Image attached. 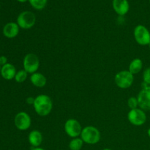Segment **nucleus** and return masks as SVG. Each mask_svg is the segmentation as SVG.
<instances>
[{
    "label": "nucleus",
    "mask_w": 150,
    "mask_h": 150,
    "mask_svg": "<svg viewBox=\"0 0 150 150\" xmlns=\"http://www.w3.org/2000/svg\"><path fill=\"white\" fill-rule=\"evenodd\" d=\"M33 107L38 115L40 117H46L52 111V100L46 95H40L35 98Z\"/></svg>",
    "instance_id": "f257e3e1"
},
{
    "label": "nucleus",
    "mask_w": 150,
    "mask_h": 150,
    "mask_svg": "<svg viewBox=\"0 0 150 150\" xmlns=\"http://www.w3.org/2000/svg\"><path fill=\"white\" fill-rule=\"evenodd\" d=\"M81 139L87 144H96L100 140V133L94 126H86L82 129Z\"/></svg>",
    "instance_id": "f03ea898"
},
{
    "label": "nucleus",
    "mask_w": 150,
    "mask_h": 150,
    "mask_svg": "<svg viewBox=\"0 0 150 150\" xmlns=\"http://www.w3.org/2000/svg\"><path fill=\"white\" fill-rule=\"evenodd\" d=\"M18 25L23 29H29L35 26L36 23V16L35 13L31 11H23L17 18Z\"/></svg>",
    "instance_id": "7ed1b4c3"
},
{
    "label": "nucleus",
    "mask_w": 150,
    "mask_h": 150,
    "mask_svg": "<svg viewBox=\"0 0 150 150\" xmlns=\"http://www.w3.org/2000/svg\"><path fill=\"white\" fill-rule=\"evenodd\" d=\"M134 81V76L129 70H122L117 73L114 81L120 89H125L132 86Z\"/></svg>",
    "instance_id": "20e7f679"
},
{
    "label": "nucleus",
    "mask_w": 150,
    "mask_h": 150,
    "mask_svg": "<svg viewBox=\"0 0 150 150\" xmlns=\"http://www.w3.org/2000/svg\"><path fill=\"white\" fill-rule=\"evenodd\" d=\"M23 70L28 73H37L40 67V59L38 56L32 53L27 54L23 58Z\"/></svg>",
    "instance_id": "39448f33"
},
{
    "label": "nucleus",
    "mask_w": 150,
    "mask_h": 150,
    "mask_svg": "<svg viewBox=\"0 0 150 150\" xmlns=\"http://www.w3.org/2000/svg\"><path fill=\"white\" fill-rule=\"evenodd\" d=\"M134 38L138 44L141 45H147L150 42V32L144 25H138L133 32Z\"/></svg>",
    "instance_id": "423d86ee"
},
{
    "label": "nucleus",
    "mask_w": 150,
    "mask_h": 150,
    "mask_svg": "<svg viewBox=\"0 0 150 150\" xmlns=\"http://www.w3.org/2000/svg\"><path fill=\"white\" fill-rule=\"evenodd\" d=\"M128 121L135 126L143 125L146 121V115L144 111L141 108L130 109L127 114Z\"/></svg>",
    "instance_id": "0eeeda50"
},
{
    "label": "nucleus",
    "mask_w": 150,
    "mask_h": 150,
    "mask_svg": "<svg viewBox=\"0 0 150 150\" xmlns=\"http://www.w3.org/2000/svg\"><path fill=\"white\" fill-rule=\"evenodd\" d=\"M81 125L80 124L78 120L75 119H70L66 121L64 124V130L67 135L70 137L73 138H78L79 136H81V133L82 131Z\"/></svg>",
    "instance_id": "6e6552de"
},
{
    "label": "nucleus",
    "mask_w": 150,
    "mask_h": 150,
    "mask_svg": "<svg viewBox=\"0 0 150 150\" xmlns=\"http://www.w3.org/2000/svg\"><path fill=\"white\" fill-rule=\"evenodd\" d=\"M14 124L16 128L18 129L19 130L24 131L30 127L32 120H31L30 116L27 113L21 111V112L18 113L15 117Z\"/></svg>",
    "instance_id": "1a4fd4ad"
},
{
    "label": "nucleus",
    "mask_w": 150,
    "mask_h": 150,
    "mask_svg": "<svg viewBox=\"0 0 150 150\" xmlns=\"http://www.w3.org/2000/svg\"><path fill=\"white\" fill-rule=\"evenodd\" d=\"M139 106L143 111H150V86L143 87L137 97Z\"/></svg>",
    "instance_id": "9d476101"
},
{
    "label": "nucleus",
    "mask_w": 150,
    "mask_h": 150,
    "mask_svg": "<svg viewBox=\"0 0 150 150\" xmlns=\"http://www.w3.org/2000/svg\"><path fill=\"white\" fill-rule=\"evenodd\" d=\"M112 6L115 13L121 16L127 14L130 10L128 0H113Z\"/></svg>",
    "instance_id": "9b49d317"
},
{
    "label": "nucleus",
    "mask_w": 150,
    "mask_h": 150,
    "mask_svg": "<svg viewBox=\"0 0 150 150\" xmlns=\"http://www.w3.org/2000/svg\"><path fill=\"white\" fill-rule=\"evenodd\" d=\"M20 27L17 23L9 22L3 27V35L7 38H14L18 35Z\"/></svg>",
    "instance_id": "f8f14e48"
},
{
    "label": "nucleus",
    "mask_w": 150,
    "mask_h": 150,
    "mask_svg": "<svg viewBox=\"0 0 150 150\" xmlns=\"http://www.w3.org/2000/svg\"><path fill=\"white\" fill-rule=\"evenodd\" d=\"M16 73L17 72H16L15 66L10 63H7L4 65L1 66V72H0L1 77L5 80H12V79H15Z\"/></svg>",
    "instance_id": "ddd939ff"
},
{
    "label": "nucleus",
    "mask_w": 150,
    "mask_h": 150,
    "mask_svg": "<svg viewBox=\"0 0 150 150\" xmlns=\"http://www.w3.org/2000/svg\"><path fill=\"white\" fill-rule=\"evenodd\" d=\"M28 140L33 147H39L42 142V133L38 130H32L29 133Z\"/></svg>",
    "instance_id": "4468645a"
},
{
    "label": "nucleus",
    "mask_w": 150,
    "mask_h": 150,
    "mask_svg": "<svg viewBox=\"0 0 150 150\" xmlns=\"http://www.w3.org/2000/svg\"><path fill=\"white\" fill-rule=\"evenodd\" d=\"M30 81L36 87L42 88L46 85L47 79L43 74L40 73H35L30 76Z\"/></svg>",
    "instance_id": "2eb2a0df"
},
{
    "label": "nucleus",
    "mask_w": 150,
    "mask_h": 150,
    "mask_svg": "<svg viewBox=\"0 0 150 150\" xmlns=\"http://www.w3.org/2000/svg\"><path fill=\"white\" fill-rule=\"evenodd\" d=\"M143 68V62L139 58L134 59L129 65V71L133 75L137 74Z\"/></svg>",
    "instance_id": "dca6fc26"
},
{
    "label": "nucleus",
    "mask_w": 150,
    "mask_h": 150,
    "mask_svg": "<svg viewBox=\"0 0 150 150\" xmlns=\"http://www.w3.org/2000/svg\"><path fill=\"white\" fill-rule=\"evenodd\" d=\"M30 5L37 10H43L47 5L48 0H28Z\"/></svg>",
    "instance_id": "f3484780"
},
{
    "label": "nucleus",
    "mask_w": 150,
    "mask_h": 150,
    "mask_svg": "<svg viewBox=\"0 0 150 150\" xmlns=\"http://www.w3.org/2000/svg\"><path fill=\"white\" fill-rule=\"evenodd\" d=\"M83 142L81 138H74L69 144V148L70 150H81L83 147Z\"/></svg>",
    "instance_id": "a211bd4d"
},
{
    "label": "nucleus",
    "mask_w": 150,
    "mask_h": 150,
    "mask_svg": "<svg viewBox=\"0 0 150 150\" xmlns=\"http://www.w3.org/2000/svg\"><path fill=\"white\" fill-rule=\"evenodd\" d=\"M28 76V73L24 70H21L16 73L15 76V80L17 83H23L26 80Z\"/></svg>",
    "instance_id": "6ab92c4d"
},
{
    "label": "nucleus",
    "mask_w": 150,
    "mask_h": 150,
    "mask_svg": "<svg viewBox=\"0 0 150 150\" xmlns=\"http://www.w3.org/2000/svg\"><path fill=\"white\" fill-rule=\"evenodd\" d=\"M127 105H128L129 108L130 109H134V108H137L139 106V102H138L137 98L135 97H130L127 100Z\"/></svg>",
    "instance_id": "aec40b11"
},
{
    "label": "nucleus",
    "mask_w": 150,
    "mask_h": 150,
    "mask_svg": "<svg viewBox=\"0 0 150 150\" xmlns=\"http://www.w3.org/2000/svg\"><path fill=\"white\" fill-rule=\"evenodd\" d=\"M143 80L144 83L148 86H150V67H148L144 71Z\"/></svg>",
    "instance_id": "412c9836"
},
{
    "label": "nucleus",
    "mask_w": 150,
    "mask_h": 150,
    "mask_svg": "<svg viewBox=\"0 0 150 150\" xmlns=\"http://www.w3.org/2000/svg\"><path fill=\"white\" fill-rule=\"evenodd\" d=\"M7 59L5 56H1L0 57V65L3 66L4 64H7Z\"/></svg>",
    "instance_id": "4be33fe9"
},
{
    "label": "nucleus",
    "mask_w": 150,
    "mask_h": 150,
    "mask_svg": "<svg viewBox=\"0 0 150 150\" xmlns=\"http://www.w3.org/2000/svg\"><path fill=\"white\" fill-rule=\"evenodd\" d=\"M35 98H33V97H29V98H27L26 99V103L29 104V105H33L34 103H35Z\"/></svg>",
    "instance_id": "5701e85b"
},
{
    "label": "nucleus",
    "mask_w": 150,
    "mask_h": 150,
    "mask_svg": "<svg viewBox=\"0 0 150 150\" xmlns=\"http://www.w3.org/2000/svg\"><path fill=\"white\" fill-rule=\"evenodd\" d=\"M31 150H45V149H42V148L40 147L39 146V147H33Z\"/></svg>",
    "instance_id": "b1692460"
},
{
    "label": "nucleus",
    "mask_w": 150,
    "mask_h": 150,
    "mask_svg": "<svg viewBox=\"0 0 150 150\" xmlns=\"http://www.w3.org/2000/svg\"><path fill=\"white\" fill-rule=\"evenodd\" d=\"M16 1H18L20 3H25L26 2V1H28V0H16Z\"/></svg>",
    "instance_id": "393cba45"
},
{
    "label": "nucleus",
    "mask_w": 150,
    "mask_h": 150,
    "mask_svg": "<svg viewBox=\"0 0 150 150\" xmlns=\"http://www.w3.org/2000/svg\"><path fill=\"white\" fill-rule=\"evenodd\" d=\"M147 134H148V136H149V137H150V128L149 129V130H148V131H147Z\"/></svg>",
    "instance_id": "a878e982"
},
{
    "label": "nucleus",
    "mask_w": 150,
    "mask_h": 150,
    "mask_svg": "<svg viewBox=\"0 0 150 150\" xmlns=\"http://www.w3.org/2000/svg\"><path fill=\"white\" fill-rule=\"evenodd\" d=\"M103 150H111V149H108V148H105V149H103Z\"/></svg>",
    "instance_id": "bb28decb"
},
{
    "label": "nucleus",
    "mask_w": 150,
    "mask_h": 150,
    "mask_svg": "<svg viewBox=\"0 0 150 150\" xmlns=\"http://www.w3.org/2000/svg\"><path fill=\"white\" fill-rule=\"evenodd\" d=\"M1 66L0 65V72H1Z\"/></svg>",
    "instance_id": "cd10ccee"
},
{
    "label": "nucleus",
    "mask_w": 150,
    "mask_h": 150,
    "mask_svg": "<svg viewBox=\"0 0 150 150\" xmlns=\"http://www.w3.org/2000/svg\"><path fill=\"white\" fill-rule=\"evenodd\" d=\"M148 45H149V48H150V42H149V44Z\"/></svg>",
    "instance_id": "c85d7f7f"
},
{
    "label": "nucleus",
    "mask_w": 150,
    "mask_h": 150,
    "mask_svg": "<svg viewBox=\"0 0 150 150\" xmlns=\"http://www.w3.org/2000/svg\"><path fill=\"white\" fill-rule=\"evenodd\" d=\"M149 1H150V0H149Z\"/></svg>",
    "instance_id": "c756f323"
}]
</instances>
